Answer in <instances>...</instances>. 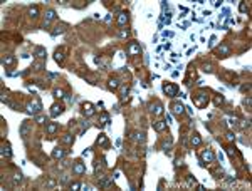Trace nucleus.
<instances>
[{"mask_svg":"<svg viewBox=\"0 0 252 191\" xmlns=\"http://www.w3.org/2000/svg\"><path fill=\"white\" fill-rule=\"evenodd\" d=\"M64 154H66V151H64V149H61V148H55L54 151H52V156H54L55 159L64 158Z\"/></svg>","mask_w":252,"mask_h":191,"instance_id":"18","label":"nucleus"},{"mask_svg":"<svg viewBox=\"0 0 252 191\" xmlns=\"http://www.w3.org/2000/svg\"><path fill=\"white\" fill-rule=\"evenodd\" d=\"M72 141H74V137H72L71 134L62 136V143H64V144H72Z\"/></svg>","mask_w":252,"mask_h":191,"instance_id":"26","label":"nucleus"},{"mask_svg":"<svg viewBox=\"0 0 252 191\" xmlns=\"http://www.w3.org/2000/svg\"><path fill=\"white\" fill-rule=\"evenodd\" d=\"M99 121H101V124L109 122V114H108V112H102V114H101V119H99Z\"/></svg>","mask_w":252,"mask_h":191,"instance_id":"30","label":"nucleus"},{"mask_svg":"<svg viewBox=\"0 0 252 191\" xmlns=\"http://www.w3.org/2000/svg\"><path fill=\"white\" fill-rule=\"evenodd\" d=\"M66 29H67V24H59V25H57V27L54 29L52 35H57V34H64V32H66Z\"/></svg>","mask_w":252,"mask_h":191,"instance_id":"16","label":"nucleus"},{"mask_svg":"<svg viewBox=\"0 0 252 191\" xmlns=\"http://www.w3.org/2000/svg\"><path fill=\"white\" fill-rule=\"evenodd\" d=\"M108 87L111 89V91H116V89L119 87V80L114 77V79H109V82H108Z\"/></svg>","mask_w":252,"mask_h":191,"instance_id":"17","label":"nucleus"},{"mask_svg":"<svg viewBox=\"0 0 252 191\" xmlns=\"http://www.w3.org/2000/svg\"><path fill=\"white\" fill-rule=\"evenodd\" d=\"M140 52H141L140 45H138V44H134V42H131V44H129V47H128V54H129V56H138Z\"/></svg>","mask_w":252,"mask_h":191,"instance_id":"7","label":"nucleus"},{"mask_svg":"<svg viewBox=\"0 0 252 191\" xmlns=\"http://www.w3.org/2000/svg\"><path fill=\"white\" fill-rule=\"evenodd\" d=\"M54 17H55V12H54V10H52V8H51V10H47V12H46V20H44V27H47V25L51 24V20H52Z\"/></svg>","mask_w":252,"mask_h":191,"instance_id":"11","label":"nucleus"},{"mask_svg":"<svg viewBox=\"0 0 252 191\" xmlns=\"http://www.w3.org/2000/svg\"><path fill=\"white\" fill-rule=\"evenodd\" d=\"M37 14H39V8H37V7H30V8H29V15H30L32 19H35Z\"/></svg>","mask_w":252,"mask_h":191,"instance_id":"28","label":"nucleus"},{"mask_svg":"<svg viewBox=\"0 0 252 191\" xmlns=\"http://www.w3.org/2000/svg\"><path fill=\"white\" fill-rule=\"evenodd\" d=\"M40 109H42V104H40L39 99H34V101H30V102L27 104V111L30 112V114H37Z\"/></svg>","mask_w":252,"mask_h":191,"instance_id":"2","label":"nucleus"},{"mask_svg":"<svg viewBox=\"0 0 252 191\" xmlns=\"http://www.w3.org/2000/svg\"><path fill=\"white\" fill-rule=\"evenodd\" d=\"M153 129H155V131H158V133L165 131V129H166V121H156V122L153 124Z\"/></svg>","mask_w":252,"mask_h":191,"instance_id":"10","label":"nucleus"},{"mask_svg":"<svg viewBox=\"0 0 252 191\" xmlns=\"http://www.w3.org/2000/svg\"><path fill=\"white\" fill-rule=\"evenodd\" d=\"M34 69H37V71H42V69H46V64L42 62V60H37V62H34Z\"/></svg>","mask_w":252,"mask_h":191,"instance_id":"27","label":"nucleus"},{"mask_svg":"<svg viewBox=\"0 0 252 191\" xmlns=\"http://www.w3.org/2000/svg\"><path fill=\"white\" fill-rule=\"evenodd\" d=\"M213 159H215V154H213L210 149H205L202 153V163H212Z\"/></svg>","mask_w":252,"mask_h":191,"instance_id":"5","label":"nucleus"},{"mask_svg":"<svg viewBox=\"0 0 252 191\" xmlns=\"http://www.w3.org/2000/svg\"><path fill=\"white\" fill-rule=\"evenodd\" d=\"M207 102H208V95H207V92H204V91H200L197 94V97L193 99V104H195L197 107H204Z\"/></svg>","mask_w":252,"mask_h":191,"instance_id":"1","label":"nucleus"},{"mask_svg":"<svg viewBox=\"0 0 252 191\" xmlns=\"http://www.w3.org/2000/svg\"><path fill=\"white\" fill-rule=\"evenodd\" d=\"M54 60H55V62H59V64L62 62V60H64V56H62V52H59V50H55V54H54Z\"/></svg>","mask_w":252,"mask_h":191,"instance_id":"25","label":"nucleus"},{"mask_svg":"<svg viewBox=\"0 0 252 191\" xmlns=\"http://www.w3.org/2000/svg\"><path fill=\"white\" fill-rule=\"evenodd\" d=\"M54 97H57V99L66 97V95H64V91H62V89H54Z\"/></svg>","mask_w":252,"mask_h":191,"instance_id":"29","label":"nucleus"},{"mask_svg":"<svg viewBox=\"0 0 252 191\" xmlns=\"http://www.w3.org/2000/svg\"><path fill=\"white\" fill-rule=\"evenodd\" d=\"M204 71H205V72H212V65H205Z\"/></svg>","mask_w":252,"mask_h":191,"instance_id":"39","label":"nucleus"},{"mask_svg":"<svg viewBox=\"0 0 252 191\" xmlns=\"http://www.w3.org/2000/svg\"><path fill=\"white\" fill-rule=\"evenodd\" d=\"M98 144H99V146H104V148H108V146H109V144H108V137H106L104 134H101L99 137H98Z\"/></svg>","mask_w":252,"mask_h":191,"instance_id":"20","label":"nucleus"},{"mask_svg":"<svg viewBox=\"0 0 252 191\" xmlns=\"http://www.w3.org/2000/svg\"><path fill=\"white\" fill-rule=\"evenodd\" d=\"M14 179H15V181H20V173H15V175H14Z\"/></svg>","mask_w":252,"mask_h":191,"instance_id":"40","label":"nucleus"},{"mask_svg":"<svg viewBox=\"0 0 252 191\" xmlns=\"http://www.w3.org/2000/svg\"><path fill=\"white\" fill-rule=\"evenodd\" d=\"M219 54H220V56H224V57H225V56H230V47H228V45H225V44H222L220 47H219Z\"/></svg>","mask_w":252,"mask_h":191,"instance_id":"14","label":"nucleus"},{"mask_svg":"<svg viewBox=\"0 0 252 191\" xmlns=\"http://www.w3.org/2000/svg\"><path fill=\"white\" fill-rule=\"evenodd\" d=\"M151 111H153L155 116H160V114H163V106H161L160 102H156L155 106H151Z\"/></svg>","mask_w":252,"mask_h":191,"instance_id":"13","label":"nucleus"},{"mask_svg":"<svg viewBox=\"0 0 252 191\" xmlns=\"http://www.w3.org/2000/svg\"><path fill=\"white\" fill-rule=\"evenodd\" d=\"M82 114H84L86 117L93 116V114H94V106H93L91 102H84L82 104Z\"/></svg>","mask_w":252,"mask_h":191,"instance_id":"4","label":"nucleus"},{"mask_svg":"<svg viewBox=\"0 0 252 191\" xmlns=\"http://www.w3.org/2000/svg\"><path fill=\"white\" fill-rule=\"evenodd\" d=\"M222 102H224V97H222V95H217V97H215V106H220Z\"/></svg>","mask_w":252,"mask_h":191,"instance_id":"34","label":"nucleus"},{"mask_svg":"<svg viewBox=\"0 0 252 191\" xmlns=\"http://www.w3.org/2000/svg\"><path fill=\"white\" fill-rule=\"evenodd\" d=\"M47 186H49V188H54V186H55V183H54V181H52V179H51V181H49V183H47Z\"/></svg>","mask_w":252,"mask_h":191,"instance_id":"41","label":"nucleus"},{"mask_svg":"<svg viewBox=\"0 0 252 191\" xmlns=\"http://www.w3.org/2000/svg\"><path fill=\"white\" fill-rule=\"evenodd\" d=\"M227 153H228V156H234V154H235V149H234V148H227Z\"/></svg>","mask_w":252,"mask_h":191,"instance_id":"36","label":"nucleus"},{"mask_svg":"<svg viewBox=\"0 0 252 191\" xmlns=\"http://www.w3.org/2000/svg\"><path fill=\"white\" fill-rule=\"evenodd\" d=\"M188 183L192 184V183H195V178H192V176H188Z\"/></svg>","mask_w":252,"mask_h":191,"instance_id":"42","label":"nucleus"},{"mask_svg":"<svg viewBox=\"0 0 252 191\" xmlns=\"http://www.w3.org/2000/svg\"><path fill=\"white\" fill-rule=\"evenodd\" d=\"M72 171H74V175L81 176V175H84V173H86V166H84L82 163H76V164L72 166Z\"/></svg>","mask_w":252,"mask_h":191,"instance_id":"6","label":"nucleus"},{"mask_svg":"<svg viewBox=\"0 0 252 191\" xmlns=\"http://www.w3.org/2000/svg\"><path fill=\"white\" fill-rule=\"evenodd\" d=\"M239 8H240V12H245V10H247V5H245V3H240Z\"/></svg>","mask_w":252,"mask_h":191,"instance_id":"38","label":"nucleus"},{"mask_svg":"<svg viewBox=\"0 0 252 191\" xmlns=\"http://www.w3.org/2000/svg\"><path fill=\"white\" fill-rule=\"evenodd\" d=\"M79 188H81V183H71V190L72 191H79Z\"/></svg>","mask_w":252,"mask_h":191,"instance_id":"33","label":"nucleus"},{"mask_svg":"<svg viewBox=\"0 0 252 191\" xmlns=\"http://www.w3.org/2000/svg\"><path fill=\"white\" fill-rule=\"evenodd\" d=\"M2 156H7V158H10L12 156V151H10V146H2Z\"/></svg>","mask_w":252,"mask_h":191,"instance_id":"23","label":"nucleus"},{"mask_svg":"<svg viewBox=\"0 0 252 191\" xmlns=\"http://www.w3.org/2000/svg\"><path fill=\"white\" fill-rule=\"evenodd\" d=\"M62 111H64V106H61V104H52V107H51V116L55 117V116H59Z\"/></svg>","mask_w":252,"mask_h":191,"instance_id":"8","label":"nucleus"},{"mask_svg":"<svg viewBox=\"0 0 252 191\" xmlns=\"http://www.w3.org/2000/svg\"><path fill=\"white\" fill-rule=\"evenodd\" d=\"M118 35H119V37H128V35H129V30H125V29H121Z\"/></svg>","mask_w":252,"mask_h":191,"instance_id":"32","label":"nucleus"},{"mask_svg":"<svg viewBox=\"0 0 252 191\" xmlns=\"http://www.w3.org/2000/svg\"><path fill=\"white\" fill-rule=\"evenodd\" d=\"M163 91H165V94L170 95V97H175V95L178 94V87H177L175 84H165V86H163Z\"/></svg>","mask_w":252,"mask_h":191,"instance_id":"3","label":"nucleus"},{"mask_svg":"<svg viewBox=\"0 0 252 191\" xmlns=\"http://www.w3.org/2000/svg\"><path fill=\"white\" fill-rule=\"evenodd\" d=\"M126 94H128V87H123V91H121V97L125 99V97H126Z\"/></svg>","mask_w":252,"mask_h":191,"instance_id":"37","label":"nucleus"},{"mask_svg":"<svg viewBox=\"0 0 252 191\" xmlns=\"http://www.w3.org/2000/svg\"><path fill=\"white\" fill-rule=\"evenodd\" d=\"M128 20H129L128 14H126V12H119V15H118V25H119V27L126 25V24H128Z\"/></svg>","mask_w":252,"mask_h":191,"instance_id":"9","label":"nucleus"},{"mask_svg":"<svg viewBox=\"0 0 252 191\" xmlns=\"http://www.w3.org/2000/svg\"><path fill=\"white\" fill-rule=\"evenodd\" d=\"M35 122H39V124H46V122H47V119H46V116H40V114H37V116H35Z\"/></svg>","mask_w":252,"mask_h":191,"instance_id":"31","label":"nucleus"},{"mask_svg":"<svg viewBox=\"0 0 252 191\" xmlns=\"http://www.w3.org/2000/svg\"><path fill=\"white\" fill-rule=\"evenodd\" d=\"M34 56L37 57V59H44V57H46V49L44 47H35L34 49Z\"/></svg>","mask_w":252,"mask_h":191,"instance_id":"12","label":"nucleus"},{"mask_svg":"<svg viewBox=\"0 0 252 191\" xmlns=\"http://www.w3.org/2000/svg\"><path fill=\"white\" fill-rule=\"evenodd\" d=\"M14 62H15V57L14 56H7V57H3V60H2L3 65H12Z\"/></svg>","mask_w":252,"mask_h":191,"instance_id":"21","label":"nucleus"},{"mask_svg":"<svg viewBox=\"0 0 252 191\" xmlns=\"http://www.w3.org/2000/svg\"><path fill=\"white\" fill-rule=\"evenodd\" d=\"M27 133H29V121H24V124H22V127H20V134L25 137Z\"/></svg>","mask_w":252,"mask_h":191,"instance_id":"22","label":"nucleus"},{"mask_svg":"<svg viewBox=\"0 0 252 191\" xmlns=\"http://www.w3.org/2000/svg\"><path fill=\"white\" fill-rule=\"evenodd\" d=\"M192 144H193V146H200V144H202V137L198 134H193L192 136Z\"/></svg>","mask_w":252,"mask_h":191,"instance_id":"24","label":"nucleus"},{"mask_svg":"<svg viewBox=\"0 0 252 191\" xmlns=\"http://www.w3.org/2000/svg\"><path fill=\"white\" fill-rule=\"evenodd\" d=\"M172 107H173V114H183V111H185L183 104H180V102H175Z\"/></svg>","mask_w":252,"mask_h":191,"instance_id":"15","label":"nucleus"},{"mask_svg":"<svg viewBox=\"0 0 252 191\" xmlns=\"http://www.w3.org/2000/svg\"><path fill=\"white\" fill-rule=\"evenodd\" d=\"M46 131H47L49 134H54L55 131H57V124H55V122H47V126H46Z\"/></svg>","mask_w":252,"mask_h":191,"instance_id":"19","label":"nucleus"},{"mask_svg":"<svg viewBox=\"0 0 252 191\" xmlns=\"http://www.w3.org/2000/svg\"><path fill=\"white\" fill-rule=\"evenodd\" d=\"M225 137H227V141H234V137H235V136H234V133H230V131H228L227 134H225Z\"/></svg>","mask_w":252,"mask_h":191,"instance_id":"35","label":"nucleus"}]
</instances>
